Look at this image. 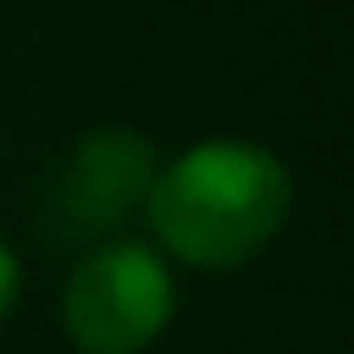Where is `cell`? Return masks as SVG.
<instances>
[{
	"label": "cell",
	"mask_w": 354,
	"mask_h": 354,
	"mask_svg": "<svg viewBox=\"0 0 354 354\" xmlns=\"http://www.w3.org/2000/svg\"><path fill=\"white\" fill-rule=\"evenodd\" d=\"M291 180L252 141H209L151 180L146 209L160 243L194 267L248 262L286 218Z\"/></svg>",
	"instance_id": "1"
},
{
	"label": "cell",
	"mask_w": 354,
	"mask_h": 354,
	"mask_svg": "<svg viewBox=\"0 0 354 354\" xmlns=\"http://www.w3.org/2000/svg\"><path fill=\"white\" fill-rule=\"evenodd\" d=\"M156 180V156L136 131H97L68 160L54 189V223L59 238L88 243L102 238L117 218H127Z\"/></svg>",
	"instance_id": "3"
},
{
	"label": "cell",
	"mask_w": 354,
	"mask_h": 354,
	"mask_svg": "<svg viewBox=\"0 0 354 354\" xmlns=\"http://www.w3.org/2000/svg\"><path fill=\"white\" fill-rule=\"evenodd\" d=\"M15 291H20V267H15V252L0 243V315L15 306Z\"/></svg>",
	"instance_id": "4"
},
{
	"label": "cell",
	"mask_w": 354,
	"mask_h": 354,
	"mask_svg": "<svg viewBox=\"0 0 354 354\" xmlns=\"http://www.w3.org/2000/svg\"><path fill=\"white\" fill-rule=\"evenodd\" d=\"M175 310V281L165 262L141 243L97 248L68 281L64 320L83 354H136Z\"/></svg>",
	"instance_id": "2"
}]
</instances>
